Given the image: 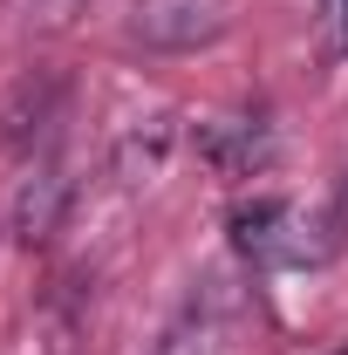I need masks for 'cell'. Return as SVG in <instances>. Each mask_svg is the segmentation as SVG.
Returning a JSON list of instances; mask_svg holds the SVG:
<instances>
[{"instance_id":"6da1fadb","label":"cell","mask_w":348,"mask_h":355,"mask_svg":"<svg viewBox=\"0 0 348 355\" xmlns=\"http://www.w3.org/2000/svg\"><path fill=\"white\" fill-rule=\"evenodd\" d=\"M225 35V0H137L130 7V42L157 55H184Z\"/></svg>"},{"instance_id":"7a4b0ae2","label":"cell","mask_w":348,"mask_h":355,"mask_svg":"<svg viewBox=\"0 0 348 355\" xmlns=\"http://www.w3.org/2000/svg\"><path fill=\"white\" fill-rule=\"evenodd\" d=\"M69 198H76V184H69V171H62V164H42V171H28L21 198H14V239H21V246H42L48 232L62 225Z\"/></svg>"},{"instance_id":"3957f363","label":"cell","mask_w":348,"mask_h":355,"mask_svg":"<svg viewBox=\"0 0 348 355\" xmlns=\"http://www.w3.org/2000/svg\"><path fill=\"white\" fill-rule=\"evenodd\" d=\"M205 157H212L225 178H253L273 157V137H266L260 116H232V123H212L205 130Z\"/></svg>"},{"instance_id":"277c9868","label":"cell","mask_w":348,"mask_h":355,"mask_svg":"<svg viewBox=\"0 0 348 355\" xmlns=\"http://www.w3.org/2000/svg\"><path fill=\"white\" fill-rule=\"evenodd\" d=\"M314 35H321L328 62H348V0H321L314 7Z\"/></svg>"}]
</instances>
